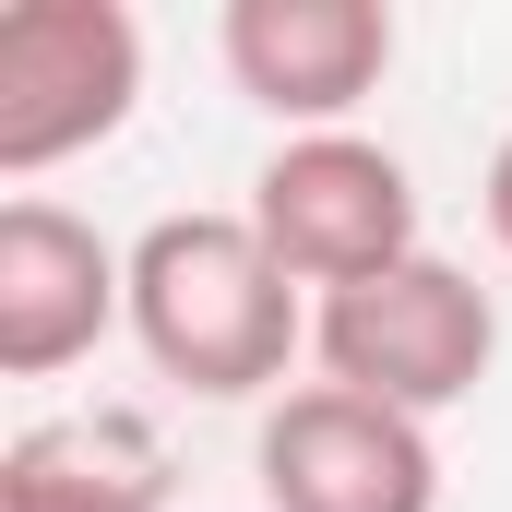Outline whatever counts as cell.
Returning a JSON list of instances; mask_svg holds the SVG:
<instances>
[{
	"mask_svg": "<svg viewBox=\"0 0 512 512\" xmlns=\"http://www.w3.org/2000/svg\"><path fill=\"white\" fill-rule=\"evenodd\" d=\"M251 477L262 512H441V441L346 382H298L262 405Z\"/></svg>",
	"mask_w": 512,
	"mask_h": 512,
	"instance_id": "obj_5",
	"label": "cell"
},
{
	"mask_svg": "<svg viewBox=\"0 0 512 512\" xmlns=\"http://www.w3.org/2000/svg\"><path fill=\"white\" fill-rule=\"evenodd\" d=\"M179 453L143 405H60L0 441V512H167Z\"/></svg>",
	"mask_w": 512,
	"mask_h": 512,
	"instance_id": "obj_8",
	"label": "cell"
},
{
	"mask_svg": "<svg viewBox=\"0 0 512 512\" xmlns=\"http://www.w3.org/2000/svg\"><path fill=\"white\" fill-rule=\"evenodd\" d=\"M262 227V251L286 262L298 286H370L393 262H417V179H405V155L370 143V131H286L274 155H262L251 203H239Z\"/></svg>",
	"mask_w": 512,
	"mask_h": 512,
	"instance_id": "obj_4",
	"label": "cell"
},
{
	"mask_svg": "<svg viewBox=\"0 0 512 512\" xmlns=\"http://www.w3.org/2000/svg\"><path fill=\"white\" fill-rule=\"evenodd\" d=\"M120 322H131V251H108L72 203L12 191L0 203V370L12 382H60Z\"/></svg>",
	"mask_w": 512,
	"mask_h": 512,
	"instance_id": "obj_6",
	"label": "cell"
},
{
	"mask_svg": "<svg viewBox=\"0 0 512 512\" xmlns=\"http://www.w3.org/2000/svg\"><path fill=\"white\" fill-rule=\"evenodd\" d=\"M143 108L131 0H12L0 12V179H48Z\"/></svg>",
	"mask_w": 512,
	"mask_h": 512,
	"instance_id": "obj_3",
	"label": "cell"
},
{
	"mask_svg": "<svg viewBox=\"0 0 512 512\" xmlns=\"http://www.w3.org/2000/svg\"><path fill=\"white\" fill-rule=\"evenodd\" d=\"M227 84L286 131H358V108L393 72V12L382 0H227L215 24Z\"/></svg>",
	"mask_w": 512,
	"mask_h": 512,
	"instance_id": "obj_7",
	"label": "cell"
},
{
	"mask_svg": "<svg viewBox=\"0 0 512 512\" xmlns=\"http://www.w3.org/2000/svg\"><path fill=\"white\" fill-rule=\"evenodd\" d=\"M310 358H322V382L370 393L393 417H441V405H465V393L489 382L501 298L465 262L417 251V262H393V274H370V286H334L310 310Z\"/></svg>",
	"mask_w": 512,
	"mask_h": 512,
	"instance_id": "obj_2",
	"label": "cell"
},
{
	"mask_svg": "<svg viewBox=\"0 0 512 512\" xmlns=\"http://www.w3.org/2000/svg\"><path fill=\"white\" fill-rule=\"evenodd\" d=\"M477 203H489V239L512 251V131H501V155H489V191H477Z\"/></svg>",
	"mask_w": 512,
	"mask_h": 512,
	"instance_id": "obj_9",
	"label": "cell"
},
{
	"mask_svg": "<svg viewBox=\"0 0 512 512\" xmlns=\"http://www.w3.org/2000/svg\"><path fill=\"white\" fill-rule=\"evenodd\" d=\"M131 346L155 358V382L251 405L286 393V358L310 346V298L262 251L251 215H155L131 239Z\"/></svg>",
	"mask_w": 512,
	"mask_h": 512,
	"instance_id": "obj_1",
	"label": "cell"
}]
</instances>
